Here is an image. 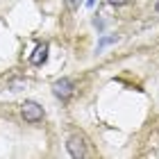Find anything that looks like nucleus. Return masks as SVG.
<instances>
[{
    "mask_svg": "<svg viewBox=\"0 0 159 159\" xmlns=\"http://www.w3.org/2000/svg\"><path fill=\"white\" fill-rule=\"evenodd\" d=\"M20 111H23V118L27 123H39L43 118V107L37 105L34 100H25L23 107H20Z\"/></svg>",
    "mask_w": 159,
    "mask_h": 159,
    "instance_id": "f257e3e1",
    "label": "nucleus"
},
{
    "mask_svg": "<svg viewBox=\"0 0 159 159\" xmlns=\"http://www.w3.org/2000/svg\"><path fill=\"white\" fill-rule=\"evenodd\" d=\"M52 93L59 100H68L70 96H73V82L66 77H61V80H57V82L52 84Z\"/></svg>",
    "mask_w": 159,
    "mask_h": 159,
    "instance_id": "f03ea898",
    "label": "nucleus"
},
{
    "mask_svg": "<svg viewBox=\"0 0 159 159\" xmlns=\"http://www.w3.org/2000/svg\"><path fill=\"white\" fill-rule=\"evenodd\" d=\"M66 146H68V152H70V157H73V159L86 157V148H84V139H82V136H77V134L70 136Z\"/></svg>",
    "mask_w": 159,
    "mask_h": 159,
    "instance_id": "7ed1b4c3",
    "label": "nucleus"
},
{
    "mask_svg": "<svg viewBox=\"0 0 159 159\" xmlns=\"http://www.w3.org/2000/svg\"><path fill=\"white\" fill-rule=\"evenodd\" d=\"M46 59H48V46H46V43H41V46H37V50L30 55V64H34V66H41Z\"/></svg>",
    "mask_w": 159,
    "mask_h": 159,
    "instance_id": "20e7f679",
    "label": "nucleus"
},
{
    "mask_svg": "<svg viewBox=\"0 0 159 159\" xmlns=\"http://www.w3.org/2000/svg\"><path fill=\"white\" fill-rule=\"evenodd\" d=\"M109 2H111V5H116V7H120V5H127L129 0H109Z\"/></svg>",
    "mask_w": 159,
    "mask_h": 159,
    "instance_id": "0eeeda50",
    "label": "nucleus"
},
{
    "mask_svg": "<svg viewBox=\"0 0 159 159\" xmlns=\"http://www.w3.org/2000/svg\"><path fill=\"white\" fill-rule=\"evenodd\" d=\"M86 5H89V7H93V5H96V0H86Z\"/></svg>",
    "mask_w": 159,
    "mask_h": 159,
    "instance_id": "6e6552de",
    "label": "nucleus"
},
{
    "mask_svg": "<svg viewBox=\"0 0 159 159\" xmlns=\"http://www.w3.org/2000/svg\"><path fill=\"white\" fill-rule=\"evenodd\" d=\"M64 2H66V7H68V9H77L82 0H64Z\"/></svg>",
    "mask_w": 159,
    "mask_h": 159,
    "instance_id": "423d86ee",
    "label": "nucleus"
},
{
    "mask_svg": "<svg viewBox=\"0 0 159 159\" xmlns=\"http://www.w3.org/2000/svg\"><path fill=\"white\" fill-rule=\"evenodd\" d=\"M114 41H116V37H107V39H102V41H100V46H98V50H102L105 46H109V43H114Z\"/></svg>",
    "mask_w": 159,
    "mask_h": 159,
    "instance_id": "39448f33",
    "label": "nucleus"
},
{
    "mask_svg": "<svg viewBox=\"0 0 159 159\" xmlns=\"http://www.w3.org/2000/svg\"><path fill=\"white\" fill-rule=\"evenodd\" d=\"M155 9H157V11H159V0H157V5H155Z\"/></svg>",
    "mask_w": 159,
    "mask_h": 159,
    "instance_id": "1a4fd4ad",
    "label": "nucleus"
}]
</instances>
